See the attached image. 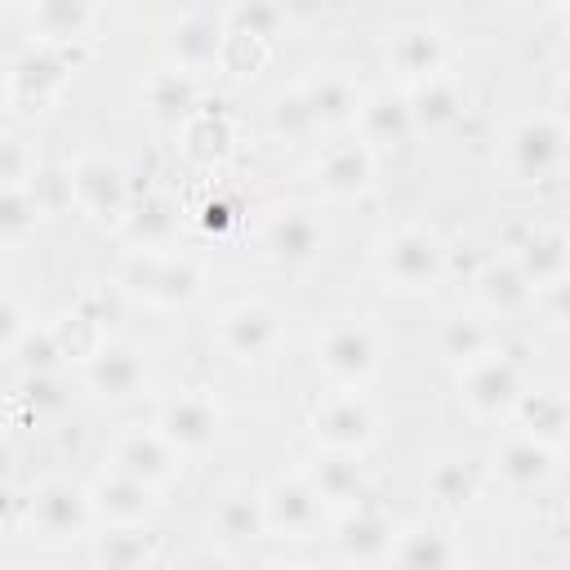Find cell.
Listing matches in <instances>:
<instances>
[{"instance_id":"d6a6232c","label":"cell","mask_w":570,"mask_h":570,"mask_svg":"<svg viewBox=\"0 0 570 570\" xmlns=\"http://www.w3.org/2000/svg\"><path fill=\"white\" fill-rule=\"evenodd\" d=\"M476 298L490 316H525L534 303V285L521 276L512 258H490L476 272Z\"/></svg>"},{"instance_id":"f5cc1de1","label":"cell","mask_w":570,"mask_h":570,"mask_svg":"<svg viewBox=\"0 0 570 570\" xmlns=\"http://www.w3.org/2000/svg\"><path fill=\"white\" fill-rule=\"evenodd\" d=\"M236 218H240V214H236V209H232L227 200H209V205H205V218H200V223H205L209 232H227V227H236Z\"/></svg>"},{"instance_id":"7a4b0ae2","label":"cell","mask_w":570,"mask_h":570,"mask_svg":"<svg viewBox=\"0 0 570 570\" xmlns=\"http://www.w3.org/2000/svg\"><path fill=\"white\" fill-rule=\"evenodd\" d=\"M374 263L383 272V281H392L396 289H432L445 276V245L432 227H396L379 240Z\"/></svg>"},{"instance_id":"f35d334b","label":"cell","mask_w":570,"mask_h":570,"mask_svg":"<svg viewBox=\"0 0 570 570\" xmlns=\"http://www.w3.org/2000/svg\"><path fill=\"white\" fill-rule=\"evenodd\" d=\"M200 285H205V267L187 249H169L165 254V267H160V285H156L151 307H187V303H196Z\"/></svg>"},{"instance_id":"11a10c76","label":"cell","mask_w":570,"mask_h":570,"mask_svg":"<svg viewBox=\"0 0 570 570\" xmlns=\"http://www.w3.org/2000/svg\"><path fill=\"white\" fill-rule=\"evenodd\" d=\"M9 472H13V450L0 441V481H9Z\"/></svg>"},{"instance_id":"d6986e66","label":"cell","mask_w":570,"mask_h":570,"mask_svg":"<svg viewBox=\"0 0 570 570\" xmlns=\"http://www.w3.org/2000/svg\"><path fill=\"white\" fill-rule=\"evenodd\" d=\"M85 494H89V512L98 525H147L156 512V490L111 468L94 485H85Z\"/></svg>"},{"instance_id":"d590c367","label":"cell","mask_w":570,"mask_h":570,"mask_svg":"<svg viewBox=\"0 0 570 570\" xmlns=\"http://www.w3.org/2000/svg\"><path fill=\"white\" fill-rule=\"evenodd\" d=\"M436 352H441L445 365L468 370L472 361H481V356L494 352V330L481 316H468V312L463 316H450L441 325V334H436Z\"/></svg>"},{"instance_id":"f6af8a7d","label":"cell","mask_w":570,"mask_h":570,"mask_svg":"<svg viewBox=\"0 0 570 570\" xmlns=\"http://www.w3.org/2000/svg\"><path fill=\"white\" fill-rule=\"evenodd\" d=\"M263 62H267V40H254V36H240V31H227L223 36V53H218V67L223 71L254 76Z\"/></svg>"},{"instance_id":"9a60e30c","label":"cell","mask_w":570,"mask_h":570,"mask_svg":"<svg viewBox=\"0 0 570 570\" xmlns=\"http://www.w3.org/2000/svg\"><path fill=\"white\" fill-rule=\"evenodd\" d=\"M107 468L120 472V476H134V481H142V485H151V490H160V485L178 481L183 454H178L156 428H134V432H125V436L111 441Z\"/></svg>"},{"instance_id":"7402d4cb","label":"cell","mask_w":570,"mask_h":570,"mask_svg":"<svg viewBox=\"0 0 570 570\" xmlns=\"http://www.w3.org/2000/svg\"><path fill=\"white\" fill-rule=\"evenodd\" d=\"M98 18H102V9L89 0H40L27 9L31 45H53V49L85 45Z\"/></svg>"},{"instance_id":"1f68e13d","label":"cell","mask_w":570,"mask_h":570,"mask_svg":"<svg viewBox=\"0 0 570 570\" xmlns=\"http://www.w3.org/2000/svg\"><path fill=\"white\" fill-rule=\"evenodd\" d=\"M178 147H183V156H187L191 165L218 169V165H227L232 151H236V125H232V116L200 107V111L178 129Z\"/></svg>"},{"instance_id":"f546056e","label":"cell","mask_w":570,"mask_h":570,"mask_svg":"<svg viewBox=\"0 0 570 570\" xmlns=\"http://www.w3.org/2000/svg\"><path fill=\"white\" fill-rule=\"evenodd\" d=\"M494 472H499L512 490H543V485L552 481V472H557V450H548V445H539V441L512 432V436H503L499 450H494Z\"/></svg>"},{"instance_id":"60d3db41","label":"cell","mask_w":570,"mask_h":570,"mask_svg":"<svg viewBox=\"0 0 570 570\" xmlns=\"http://www.w3.org/2000/svg\"><path fill=\"white\" fill-rule=\"evenodd\" d=\"M27 196L36 200V214L40 218H62L76 209V196H71V169L67 165H36V174L27 178Z\"/></svg>"},{"instance_id":"6da1fadb","label":"cell","mask_w":570,"mask_h":570,"mask_svg":"<svg viewBox=\"0 0 570 570\" xmlns=\"http://www.w3.org/2000/svg\"><path fill=\"white\" fill-rule=\"evenodd\" d=\"M379 356H383V343H379L374 325H365V321H356V316H338V321H330V325L316 334V370H321L334 387L361 392V387L374 379Z\"/></svg>"},{"instance_id":"8fae6325","label":"cell","mask_w":570,"mask_h":570,"mask_svg":"<svg viewBox=\"0 0 570 570\" xmlns=\"http://www.w3.org/2000/svg\"><path fill=\"white\" fill-rule=\"evenodd\" d=\"M223 36H227L223 9H183L169 22V31H165L169 67H178L187 76L214 71L218 67V53H223Z\"/></svg>"},{"instance_id":"ee69618b","label":"cell","mask_w":570,"mask_h":570,"mask_svg":"<svg viewBox=\"0 0 570 570\" xmlns=\"http://www.w3.org/2000/svg\"><path fill=\"white\" fill-rule=\"evenodd\" d=\"M223 22H227V31H240V36H254V40H267L272 45V36H281V27H285V9L281 4L249 0V4L223 9Z\"/></svg>"},{"instance_id":"52a82bcc","label":"cell","mask_w":570,"mask_h":570,"mask_svg":"<svg viewBox=\"0 0 570 570\" xmlns=\"http://www.w3.org/2000/svg\"><path fill=\"white\" fill-rule=\"evenodd\" d=\"M85 58L80 45H67V49H53V45H27L9 67H4V89H9V102H22V107H45L62 94V85L71 80L76 62Z\"/></svg>"},{"instance_id":"603a6c76","label":"cell","mask_w":570,"mask_h":570,"mask_svg":"<svg viewBox=\"0 0 570 570\" xmlns=\"http://www.w3.org/2000/svg\"><path fill=\"white\" fill-rule=\"evenodd\" d=\"M142 102H147V111H151L156 125L183 129V125L200 111V76H187V71H178V67H160V71L147 76Z\"/></svg>"},{"instance_id":"ab89813d","label":"cell","mask_w":570,"mask_h":570,"mask_svg":"<svg viewBox=\"0 0 570 570\" xmlns=\"http://www.w3.org/2000/svg\"><path fill=\"white\" fill-rule=\"evenodd\" d=\"M165 254L169 249H125L120 267H116V289L134 303H151L156 298V285H160V267H165Z\"/></svg>"},{"instance_id":"30bf717a","label":"cell","mask_w":570,"mask_h":570,"mask_svg":"<svg viewBox=\"0 0 570 570\" xmlns=\"http://www.w3.org/2000/svg\"><path fill=\"white\" fill-rule=\"evenodd\" d=\"M156 432H160L178 454H200V450H209V445L218 441V432H223V405H218L205 387L178 392L174 401L160 405Z\"/></svg>"},{"instance_id":"836d02e7","label":"cell","mask_w":570,"mask_h":570,"mask_svg":"<svg viewBox=\"0 0 570 570\" xmlns=\"http://www.w3.org/2000/svg\"><path fill=\"white\" fill-rule=\"evenodd\" d=\"M214 530L223 543L245 548L258 543L267 534V517H263V490L258 485H232L218 503H214Z\"/></svg>"},{"instance_id":"44dd1931","label":"cell","mask_w":570,"mask_h":570,"mask_svg":"<svg viewBox=\"0 0 570 570\" xmlns=\"http://www.w3.org/2000/svg\"><path fill=\"white\" fill-rule=\"evenodd\" d=\"M387 561L392 570H463V548L450 530L419 521V525L396 530Z\"/></svg>"},{"instance_id":"74e56055","label":"cell","mask_w":570,"mask_h":570,"mask_svg":"<svg viewBox=\"0 0 570 570\" xmlns=\"http://www.w3.org/2000/svg\"><path fill=\"white\" fill-rule=\"evenodd\" d=\"M267 125H272V134H276L281 142H307V138L321 134L303 85H289V89L272 94V102H267Z\"/></svg>"},{"instance_id":"cb8c5ba5","label":"cell","mask_w":570,"mask_h":570,"mask_svg":"<svg viewBox=\"0 0 570 570\" xmlns=\"http://www.w3.org/2000/svg\"><path fill=\"white\" fill-rule=\"evenodd\" d=\"M356 129H361V142H365L370 151H374V147H401V142H410L414 120H410L405 89H374V94H361Z\"/></svg>"},{"instance_id":"bcb514c9","label":"cell","mask_w":570,"mask_h":570,"mask_svg":"<svg viewBox=\"0 0 570 570\" xmlns=\"http://www.w3.org/2000/svg\"><path fill=\"white\" fill-rule=\"evenodd\" d=\"M36 156L27 147V138L18 134H4L0 138V187H27V178L36 174Z\"/></svg>"},{"instance_id":"6f0895ef","label":"cell","mask_w":570,"mask_h":570,"mask_svg":"<svg viewBox=\"0 0 570 570\" xmlns=\"http://www.w3.org/2000/svg\"><path fill=\"white\" fill-rule=\"evenodd\" d=\"M9 102V89H4V71H0V107Z\"/></svg>"},{"instance_id":"8992f818","label":"cell","mask_w":570,"mask_h":570,"mask_svg":"<svg viewBox=\"0 0 570 570\" xmlns=\"http://www.w3.org/2000/svg\"><path fill=\"white\" fill-rule=\"evenodd\" d=\"M325 223L312 205H276L258 223V254L272 258L276 267H307L325 254Z\"/></svg>"},{"instance_id":"db71d44e","label":"cell","mask_w":570,"mask_h":570,"mask_svg":"<svg viewBox=\"0 0 570 570\" xmlns=\"http://www.w3.org/2000/svg\"><path fill=\"white\" fill-rule=\"evenodd\" d=\"M13 512V490H9V481H0V521Z\"/></svg>"},{"instance_id":"2e32d148","label":"cell","mask_w":570,"mask_h":570,"mask_svg":"<svg viewBox=\"0 0 570 570\" xmlns=\"http://www.w3.org/2000/svg\"><path fill=\"white\" fill-rule=\"evenodd\" d=\"M392 539H396L392 517L379 508H361V503L347 508L330 534L338 561H347V566H383L392 552Z\"/></svg>"},{"instance_id":"4dcf8cb0","label":"cell","mask_w":570,"mask_h":570,"mask_svg":"<svg viewBox=\"0 0 570 570\" xmlns=\"http://www.w3.org/2000/svg\"><path fill=\"white\" fill-rule=\"evenodd\" d=\"M303 94H307L312 116H316L321 129H347V125H356L361 89H356V80L347 71L325 67V71H316V76L303 80Z\"/></svg>"},{"instance_id":"8d00e7d4","label":"cell","mask_w":570,"mask_h":570,"mask_svg":"<svg viewBox=\"0 0 570 570\" xmlns=\"http://www.w3.org/2000/svg\"><path fill=\"white\" fill-rule=\"evenodd\" d=\"M9 361L18 365L22 379H53V374L67 370V356H62V347L53 338V325H27L22 338L13 343Z\"/></svg>"},{"instance_id":"3957f363","label":"cell","mask_w":570,"mask_h":570,"mask_svg":"<svg viewBox=\"0 0 570 570\" xmlns=\"http://www.w3.org/2000/svg\"><path fill=\"white\" fill-rule=\"evenodd\" d=\"M71 196H76V209L85 218H94L98 227H120L129 205H134V191H129V174L116 156L107 151H85L76 156L71 165Z\"/></svg>"},{"instance_id":"7dc6e473","label":"cell","mask_w":570,"mask_h":570,"mask_svg":"<svg viewBox=\"0 0 570 570\" xmlns=\"http://www.w3.org/2000/svg\"><path fill=\"white\" fill-rule=\"evenodd\" d=\"M120 307H125V294L116 289V281L111 285H98V289H85L80 294V303H76V312L80 316H89L94 325H111V321H120Z\"/></svg>"},{"instance_id":"ba28073f","label":"cell","mask_w":570,"mask_h":570,"mask_svg":"<svg viewBox=\"0 0 570 570\" xmlns=\"http://www.w3.org/2000/svg\"><path fill=\"white\" fill-rule=\"evenodd\" d=\"M374 432H379V414H374V405L361 392L334 387L330 396H321L312 405V436H316L321 450L365 454V445L374 441Z\"/></svg>"},{"instance_id":"4316f807","label":"cell","mask_w":570,"mask_h":570,"mask_svg":"<svg viewBox=\"0 0 570 570\" xmlns=\"http://www.w3.org/2000/svg\"><path fill=\"white\" fill-rule=\"evenodd\" d=\"M405 102H410V120H414V134H441L450 129L463 107H468V89L445 71V76H432L423 85H410L405 89Z\"/></svg>"},{"instance_id":"4fadbf2b","label":"cell","mask_w":570,"mask_h":570,"mask_svg":"<svg viewBox=\"0 0 570 570\" xmlns=\"http://www.w3.org/2000/svg\"><path fill=\"white\" fill-rule=\"evenodd\" d=\"M80 383H85V392H89L94 401H102V405H125V401H134V396L147 392V361H142L138 347L107 338V343L98 347V356H89V361L80 365Z\"/></svg>"},{"instance_id":"f1b7e54d","label":"cell","mask_w":570,"mask_h":570,"mask_svg":"<svg viewBox=\"0 0 570 570\" xmlns=\"http://www.w3.org/2000/svg\"><path fill=\"white\" fill-rule=\"evenodd\" d=\"M423 490H428V503H432L436 512L459 517V512H468V508L476 503V494H481V468H476L472 459H463V454H445V459H436V463L428 468Z\"/></svg>"},{"instance_id":"277c9868","label":"cell","mask_w":570,"mask_h":570,"mask_svg":"<svg viewBox=\"0 0 570 570\" xmlns=\"http://www.w3.org/2000/svg\"><path fill=\"white\" fill-rule=\"evenodd\" d=\"M27 525L45 548H67L76 539L89 534L94 512H89V494L85 485L67 481V476H49L31 490L27 499Z\"/></svg>"},{"instance_id":"816d5d0a","label":"cell","mask_w":570,"mask_h":570,"mask_svg":"<svg viewBox=\"0 0 570 570\" xmlns=\"http://www.w3.org/2000/svg\"><path fill=\"white\" fill-rule=\"evenodd\" d=\"M178 570H232V557L218 552V548H196L178 561Z\"/></svg>"},{"instance_id":"680465c9","label":"cell","mask_w":570,"mask_h":570,"mask_svg":"<svg viewBox=\"0 0 570 570\" xmlns=\"http://www.w3.org/2000/svg\"><path fill=\"white\" fill-rule=\"evenodd\" d=\"M4 276H9V263H4V254H0V285H4Z\"/></svg>"},{"instance_id":"e575fe53","label":"cell","mask_w":570,"mask_h":570,"mask_svg":"<svg viewBox=\"0 0 570 570\" xmlns=\"http://www.w3.org/2000/svg\"><path fill=\"white\" fill-rule=\"evenodd\" d=\"M134 240V249H174V232H178V205L165 191H151L142 200L129 205L125 223H120Z\"/></svg>"},{"instance_id":"5bb4252c","label":"cell","mask_w":570,"mask_h":570,"mask_svg":"<svg viewBox=\"0 0 570 570\" xmlns=\"http://www.w3.org/2000/svg\"><path fill=\"white\" fill-rule=\"evenodd\" d=\"M263 517H267V530L281 539H312L325 521V503L303 472H285L263 485Z\"/></svg>"},{"instance_id":"83f0119b","label":"cell","mask_w":570,"mask_h":570,"mask_svg":"<svg viewBox=\"0 0 570 570\" xmlns=\"http://www.w3.org/2000/svg\"><path fill=\"white\" fill-rule=\"evenodd\" d=\"M508 258H512V263L521 267V276L539 289V285L566 281V272H570V240H566L561 227H530V232L512 245Z\"/></svg>"},{"instance_id":"9f6ffc18","label":"cell","mask_w":570,"mask_h":570,"mask_svg":"<svg viewBox=\"0 0 570 570\" xmlns=\"http://www.w3.org/2000/svg\"><path fill=\"white\" fill-rule=\"evenodd\" d=\"M267 570H312V566L307 561H272Z\"/></svg>"},{"instance_id":"c3c4849f","label":"cell","mask_w":570,"mask_h":570,"mask_svg":"<svg viewBox=\"0 0 570 570\" xmlns=\"http://www.w3.org/2000/svg\"><path fill=\"white\" fill-rule=\"evenodd\" d=\"M530 312H539L548 325H566V316H570V285H566V281L539 285V289H534Z\"/></svg>"},{"instance_id":"7bdbcfd3","label":"cell","mask_w":570,"mask_h":570,"mask_svg":"<svg viewBox=\"0 0 570 570\" xmlns=\"http://www.w3.org/2000/svg\"><path fill=\"white\" fill-rule=\"evenodd\" d=\"M36 227H40V214H36V200L27 196V187H0V249L22 245Z\"/></svg>"},{"instance_id":"91938a15","label":"cell","mask_w":570,"mask_h":570,"mask_svg":"<svg viewBox=\"0 0 570 570\" xmlns=\"http://www.w3.org/2000/svg\"><path fill=\"white\" fill-rule=\"evenodd\" d=\"M0 432H4V396H0Z\"/></svg>"},{"instance_id":"681fc988","label":"cell","mask_w":570,"mask_h":570,"mask_svg":"<svg viewBox=\"0 0 570 570\" xmlns=\"http://www.w3.org/2000/svg\"><path fill=\"white\" fill-rule=\"evenodd\" d=\"M22 383H27L22 401H27L36 414H53V410H62V405H67V392H62V374H53V379H22Z\"/></svg>"},{"instance_id":"7c38bea8","label":"cell","mask_w":570,"mask_h":570,"mask_svg":"<svg viewBox=\"0 0 570 570\" xmlns=\"http://www.w3.org/2000/svg\"><path fill=\"white\" fill-rule=\"evenodd\" d=\"M281 338V316L263 298H240L218 312L214 321V343L232 361H263Z\"/></svg>"},{"instance_id":"ffe728a7","label":"cell","mask_w":570,"mask_h":570,"mask_svg":"<svg viewBox=\"0 0 570 570\" xmlns=\"http://www.w3.org/2000/svg\"><path fill=\"white\" fill-rule=\"evenodd\" d=\"M316 183L330 200H356L370 191L374 183V151L361 142V138H343V142H330L316 160Z\"/></svg>"},{"instance_id":"484cf974","label":"cell","mask_w":570,"mask_h":570,"mask_svg":"<svg viewBox=\"0 0 570 570\" xmlns=\"http://www.w3.org/2000/svg\"><path fill=\"white\" fill-rule=\"evenodd\" d=\"M508 419H517L521 436H530L548 450H561L566 428H570V405H566V392H557V387H525Z\"/></svg>"},{"instance_id":"ac0fdd59","label":"cell","mask_w":570,"mask_h":570,"mask_svg":"<svg viewBox=\"0 0 570 570\" xmlns=\"http://www.w3.org/2000/svg\"><path fill=\"white\" fill-rule=\"evenodd\" d=\"M387 58L392 67L401 71L405 85H423L432 76H445V62H450V40L441 27L432 22H405L392 31L387 40Z\"/></svg>"},{"instance_id":"b9f144b4","label":"cell","mask_w":570,"mask_h":570,"mask_svg":"<svg viewBox=\"0 0 570 570\" xmlns=\"http://www.w3.org/2000/svg\"><path fill=\"white\" fill-rule=\"evenodd\" d=\"M53 338H58V347H62V356H67V365L76 361V365H85L89 356H98V347L107 343V330L102 325H94L89 316H80L76 307L71 312H62L58 321H53Z\"/></svg>"},{"instance_id":"f907efd6","label":"cell","mask_w":570,"mask_h":570,"mask_svg":"<svg viewBox=\"0 0 570 570\" xmlns=\"http://www.w3.org/2000/svg\"><path fill=\"white\" fill-rule=\"evenodd\" d=\"M22 330H27V316H22V307L0 289V352L9 356L13 352V343L22 338Z\"/></svg>"},{"instance_id":"5b68a950","label":"cell","mask_w":570,"mask_h":570,"mask_svg":"<svg viewBox=\"0 0 570 570\" xmlns=\"http://www.w3.org/2000/svg\"><path fill=\"white\" fill-rule=\"evenodd\" d=\"M566 151H570V129L557 111H530L508 129V169L521 183L561 174Z\"/></svg>"},{"instance_id":"e0dca14e","label":"cell","mask_w":570,"mask_h":570,"mask_svg":"<svg viewBox=\"0 0 570 570\" xmlns=\"http://www.w3.org/2000/svg\"><path fill=\"white\" fill-rule=\"evenodd\" d=\"M307 485L321 494L325 508H356L365 494H370V472H365V459L352 454V450H321L307 459L303 468Z\"/></svg>"},{"instance_id":"9c48e42d","label":"cell","mask_w":570,"mask_h":570,"mask_svg":"<svg viewBox=\"0 0 570 570\" xmlns=\"http://www.w3.org/2000/svg\"><path fill=\"white\" fill-rule=\"evenodd\" d=\"M525 374L512 356H503L499 347L481 361H472L468 370H459V392H463V405L476 414V419H508L517 396L525 392Z\"/></svg>"},{"instance_id":"d4e9b609","label":"cell","mask_w":570,"mask_h":570,"mask_svg":"<svg viewBox=\"0 0 570 570\" xmlns=\"http://www.w3.org/2000/svg\"><path fill=\"white\" fill-rule=\"evenodd\" d=\"M160 534L151 525H102L94 534V566L98 570H156Z\"/></svg>"}]
</instances>
